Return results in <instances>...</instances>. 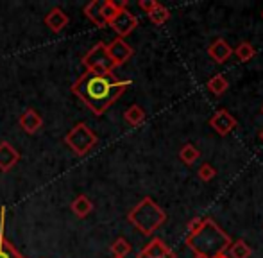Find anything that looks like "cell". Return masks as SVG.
Segmentation results:
<instances>
[{
  "label": "cell",
  "instance_id": "1",
  "mask_svg": "<svg viewBox=\"0 0 263 258\" xmlns=\"http://www.w3.org/2000/svg\"><path fill=\"white\" fill-rule=\"evenodd\" d=\"M131 86V81L117 79L115 73L101 76V73L84 72L79 79L72 84V94L84 106H88L93 115L101 117L117 102V99Z\"/></svg>",
  "mask_w": 263,
  "mask_h": 258
},
{
  "label": "cell",
  "instance_id": "2",
  "mask_svg": "<svg viewBox=\"0 0 263 258\" xmlns=\"http://www.w3.org/2000/svg\"><path fill=\"white\" fill-rule=\"evenodd\" d=\"M186 246L197 255L215 258L218 255H226L231 246V237L213 219L206 217L201 230L186 237Z\"/></svg>",
  "mask_w": 263,
  "mask_h": 258
},
{
  "label": "cell",
  "instance_id": "3",
  "mask_svg": "<svg viewBox=\"0 0 263 258\" xmlns=\"http://www.w3.org/2000/svg\"><path fill=\"white\" fill-rule=\"evenodd\" d=\"M127 220L140 231V233L151 237V235L166 220V213L163 212V208L153 197H143L142 201L127 213Z\"/></svg>",
  "mask_w": 263,
  "mask_h": 258
},
{
  "label": "cell",
  "instance_id": "4",
  "mask_svg": "<svg viewBox=\"0 0 263 258\" xmlns=\"http://www.w3.org/2000/svg\"><path fill=\"white\" fill-rule=\"evenodd\" d=\"M99 138L88 124L79 122L76 124L68 133L65 135V143L77 154V156H86L95 145H97Z\"/></svg>",
  "mask_w": 263,
  "mask_h": 258
},
{
  "label": "cell",
  "instance_id": "5",
  "mask_svg": "<svg viewBox=\"0 0 263 258\" xmlns=\"http://www.w3.org/2000/svg\"><path fill=\"white\" fill-rule=\"evenodd\" d=\"M83 65L86 68V72H93V73H101V76H109L113 73V70L117 66L113 65L109 54H107L106 43H97L93 45L83 58Z\"/></svg>",
  "mask_w": 263,
  "mask_h": 258
},
{
  "label": "cell",
  "instance_id": "6",
  "mask_svg": "<svg viewBox=\"0 0 263 258\" xmlns=\"http://www.w3.org/2000/svg\"><path fill=\"white\" fill-rule=\"evenodd\" d=\"M107 25H109V27L113 29L115 32H117L118 38L124 40L125 36H129L136 27H138V18H136L135 14L131 13V11L120 9L117 16H115Z\"/></svg>",
  "mask_w": 263,
  "mask_h": 258
},
{
  "label": "cell",
  "instance_id": "7",
  "mask_svg": "<svg viewBox=\"0 0 263 258\" xmlns=\"http://www.w3.org/2000/svg\"><path fill=\"white\" fill-rule=\"evenodd\" d=\"M106 49H107V54H109V58H111V61H113L115 66H120V65L127 63V61L133 58V52H135L133 47L122 38H115L111 43H107Z\"/></svg>",
  "mask_w": 263,
  "mask_h": 258
},
{
  "label": "cell",
  "instance_id": "8",
  "mask_svg": "<svg viewBox=\"0 0 263 258\" xmlns=\"http://www.w3.org/2000/svg\"><path fill=\"white\" fill-rule=\"evenodd\" d=\"M210 126L215 129L220 136H226L236 127V119L228 112V109H218L210 119Z\"/></svg>",
  "mask_w": 263,
  "mask_h": 258
},
{
  "label": "cell",
  "instance_id": "9",
  "mask_svg": "<svg viewBox=\"0 0 263 258\" xmlns=\"http://www.w3.org/2000/svg\"><path fill=\"white\" fill-rule=\"evenodd\" d=\"M136 258H176V253H174L161 238L154 237L153 241L138 253Z\"/></svg>",
  "mask_w": 263,
  "mask_h": 258
},
{
  "label": "cell",
  "instance_id": "10",
  "mask_svg": "<svg viewBox=\"0 0 263 258\" xmlns=\"http://www.w3.org/2000/svg\"><path fill=\"white\" fill-rule=\"evenodd\" d=\"M20 160V153L9 142H0V171L9 172Z\"/></svg>",
  "mask_w": 263,
  "mask_h": 258
},
{
  "label": "cell",
  "instance_id": "11",
  "mask_svg": "<svg viewBox=\"0 0 263 258\" xmlns=\"http://www.w3.org/2000/svg\"><path fill=\"white\" fill-rule=\"evenodd\" d=\"M208 54H210V58L215 61V63H226V61L231 58V54H233V49H231V45H229L226 40H222V38H217L213 43L208 47Z\"/></svg>",
  "mask_w": 263,
  "mask_h": 258
},
{
  "label": "cell",
  "instance_id": "12",
  "mask_svg": "<svg viewBox=\"0 0 263 258\" xmlns=\"http://www.w3.org/2000/svg\"><path fill=\"white\" fill-rule=\"evenodd\" d=\"M20 127L24 129L25 133H29V135H34V133H38L40 129L43 126V119L42 115H40L38 112H34V109H27V112L24 113V115L20 117Z\"/></svg>",
  "mask_w": 263,
  "mask_h": 258
},
{
  "label": "cell",
  "instance_id": "13",
  "mask_svg": "<svg viewBox=\"0 0 263 258\" xmlns=\"http://www.w3.org/2000/svg\"><path fill=\"white\" fill-rule=\"evenodd\" d=\"M68 14L65 13L63 9L59 7H54V9L49 11V14L45 16V25L50 29L52 32H59L68 25Z\"/></svg>",
  "mask_w": 263,
  "mask_h": 258
},
{
  "label": "cell",
  "instance_id": "14",
  "mask_svg": "<svg viewBox=\"0 0 263 258\" xmlns=\"http://www.w3.org/2000/svg\"><path fill=\"white\" fill-rule=\"evenodd\" d=\"M70 210H72L73 213H76L79 219H84V217H88L91 212H93V202H91V199L88 197V195H77L76 199L72 201V205H70Z\"/></svg>",
  "mask_w": 263,
  "mask_h": 258
},
{
  "label": "cell",
  "instance_id": "15",
  "mask_svg": "<svg viewBox=\"0 0 263 258\" xmlns=\"http://www.w3.org/2000/svg\"><path fill=\"white\" fill-rule=\"evenodd\" d=\"M102 2L104 0H93V2L84 6V14L88 16V20H91L99 29H102L106 24V20L102 18Z\"/></svg>",
  "mask_w": 263,
  "mask_h": 258
},
{
  "label": "cell",
  "instance_id": "16",
  "mask_svg": "<svg viewBox=\"0 0 263 258\" xmlns=\"http://www.w3.org/2000/svg\"><path fill=\"white\" fill-rule=\"evenodd\" d=\"M145 112H143V108H140L138 104H133L129 106L127 109H125L124 113V119L125 122L129 124V126H140V124L145 122Z\"/></svg>",
  "mask_w": 263,
  "mask_h": 258
},
{
  "label": "cell",
  "instance_id": "17",
  "mask_svg": "<svg viewBox=\"0 0 263 258\" xmlns=\"http://www.w3.org/2000/svg\"><path fill=\"white\" fill-rule=\"evenodd\" d=\"M251 255H253V249L242 238L236 242H231V246H229V256L231 258H249Z\"/></svg>",
  "mask_w": 263,
  "mask_h": 258
},
{
  "label": "cell",
  "instance_id": "18",
  "mask_svg": "<svg viewBox=\"0 0 263 258\" xmlns=\"http://www.w3.org/2000/svg\"><path fill=\"white\" fill-rule=\"evenodd\" d=\"M179 158H181V161H183V163L194 165L195 161L201 158V153H199L197 147L192 145V143H184V145L179 149Z\"/></svg>",
  "mask_w": 263,
  "mask_h": 258
},
{
  "label": "cell",
  "instance_id": "19",
  "mask_svg": "<svg viewBox=\"0 0 263 258\" xmlns=\"http://www.w3.org/2000/svg\"><path fill=\"white\" fill-rule=\"evenodd\" d=\"M0 258H25L6 237H4V231H0Z\"/></svg>",
  "mask_w": 263,
  "mask_h": 258
},
{
  "label": "cell",
  "instance_id": "20",
  "mask_svg": "<svg viewBox=\"0 0 263 258\" xmlns=\"http://www.w3.org/2000/svg\"><path fill=\"white\" fill-rule=\"evenodd\" d=\"M229 83L228 79H226L222 73H217V76H213L211 79L208 81V90L211 91L213 95H222L226 94V90H228Z\"/></svg>",
  "mask_w": 263,
  "mask_h": 258
},
{
  "label": "cell",
  "instance_id": "21",
  "mask_svg": "<svg viewBox=\"0 0 263 258\" xmlns=\"http://www.w3.org/2000/svg\"><path fill=\"white\" fill-rule=\"evenodd\" d=\"M168 18H170V11L159 2L156 4V7L149 13V20L153 22L154 25H163Z\"/></svg>",
  "mask_w": 263,
  "mask_h": 258
},
{
  "label": "cell",
  "instance_id": "22",
  "mask_svg": "<svg viewBox=\"0 0 263 258\" xmlns=\"http://www.w3.org/2000/svg\"><path fill=\"white\" fill-rule=\"evenodd\" d=\"M233 52H235V56L238 58L240 61H251L256 56V49H254L253 43H249V42H242Z\"/></svg>",
  "mask_w": 263,
  "mask_h": 258
},
{
  "label": "cell",
  "instance_id": "23",
  "mask_svg": "<svg viewBox=\"0 0 263 258\" xmlns=\"http://www.w3.org/2000/svg\"><path fill=\"white\" fill-rule=\"evenodd\" d=\"M111 253H113V256L125 258L129 253H131V244H129L124 237H118L117 241L111 244Z\"/></svg>",
  "mask_w": 263,
  "mask_h": 258
},
{
  "label": "cell",
  "instance_id": "24",
  "mask_svg": "<svg viewBox=\"0 0 263 258\" xmlns=\"http://www.w3.org/2000/svg\"><path fill=\"white\" fill-rule=\"evenodd\" d=\"M118 11L120 9H118L117 2H113V0H104V2H102V18L106 20V24H109V22L117 16Z\"/></svg>",
  "mask_w": 263,
  "mask_h": 258
},
{
  "label": "cell",
  "instance_id": "25",
  "mask_svg": "<svg viewBox=\"0 0 263 258\" xmlns=\"http://www.w3.org/2000/svg\"><path fill=\"white\" fill-rule=\"evenodd\" d=\"M197 176L202 179V181H211V179L217 176V169H215L213 165H210V163H202L201 167H199V171H197Z\"/></svg>",
  "mask_w": 263,
  "mask_h": 258
},
{
  "label": "cell",
  "instance_id": "26",
  "mask_svg": "<svg viewBox=\"0 0 263 258\" xmlns=\"http://www.w3.org/2000/svg\"><path fill=\"white\" fill-rule=\"evenodd\" d=\"M202 224H204V219H202V217H194L192 220H188V224H186L188 235L197 233V231L202 228Z\"/></svg>",
  "mask_w": 263,
  "mask_h": 258
},
{
  "label": "cell",
  "instance_id": "27",
  "mask_svg": "<svg viewBox=\"0 0 263 258\" xmlns=\"http://www.w3.org/2000/svg\"><path fill=\"white\" fill-rule=\"evenodd\" d=\"M156 4H158L156 0H140L138 6H140V9H143L147 14H149L151 11H153L154 7H156Z\"/></svg>",
  "mask_w": 263,
  "mask_h": 258
},
{
  "label": "cell",
  "instance_id": "28",
  "mask_svg": "<svg viewBox=\"0 0 263 258\" xmlns=\"http://www.w3.org/2000/svg\"><path fill=\"white\" fill-rule=\"evenodd\" d=\"M194 258H208V256H204V255H197V253H195V256Z\"/></svg>",
  "mask_w": 263,
  "mask_h": 258
},
{
  "label": "cell",
  "instance_id": "29",
  "mask_svg": "<svg viewBox=\"0 0 263 258\" xmlns=\"http://www.w3.org/2000/svg\"><path fill=\"white\" fill-rule=\"evenodd\" d=\"M260 140H261V142H263V129H261V131H260Z\"/></svg>",
  "mask_w": 263,
  "mask_h": 258
},
{
  "label": "cell",
  "instance_id": "30",
  "mask_svg": "<svg viewBox=\"0 0 263 258\" xmlns=\"http://www.w3.org/2000/svg\"><path fill=\"white\" fill-rule=\"evenodd\" d=\"M215 258H229V256H226V255H218V256H215Z\"/></svg>",
  "mask_w": 263,
  "mask_h": 258
},
{
  "label": "cell",
  "instance_id": "31",
  "mask_svg": "<svg viewBox=\"0 0 263 258\" xmlns=\"http://www.w3.org/2000/svg\"><path fill=\"white\" fill-rule=\"evenodd\" d=\"M113 258H120V256H113Z\"/></svg>",
  "mask_w": 263,
  "mask_h": 258
},
{
  "label": "cell",
  "instance_id": "32",
  "mask_svg": "<svg viewBox=\"0 0 263 258\" xmlns=\"http://www.w3.org/2000/svg\"><path fill=\"white\" fill-rule=\"evenodd\" d=\"M261 113H263V108H261Z\"/></svg>",
  "mask_w": 263,
  "mask_h": 258
},
{
  "label": "cell",
  "instance_id": "33",
  "mask_svg": "<svg viewBox=\"0 0 263 258\" xmlns=\"http://www.w3.org/2000/svg\"><path fill=\"white\" fill-rule=\"evenodd\" d=\"M261 16H263V13H261Z\"/></svg>",
  "mask_w": 263,
  "mask_h": 258
}]
</instances>
